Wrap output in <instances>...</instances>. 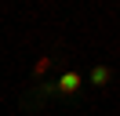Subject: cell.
Returning <instances> with one entry per match:
<instances>
[{"label": "cell", "mask_w": 120, "mask_h": 116, "mask_svg": "<svg viewBox=\"0 0 120 116\" xmlns=\"http://www.w3.org/2000/svg\"><path fill=\"white\" fill-rule=\"evenodd\" d=\"M76 87H80V72H66V76L58 80V91H66V94L76 91Z\"/></svg>", "instance_id": "1"}, {"label": "cell", "mask_w": 120, "mask_h": 116, "mask_svg": "<svg viewBox=\"0 0 120 116\" xmlns=\"http://www.w3.org/2000/svg\"><path fill=\"white\" fill-rule=\"evenodd\" d=\"M91 83H109V69H105V65H95V69H91Z\"/></svg>", "instance_id": "2"}]
</instances>
